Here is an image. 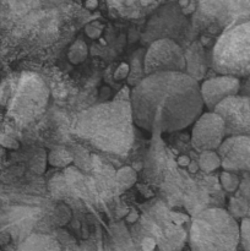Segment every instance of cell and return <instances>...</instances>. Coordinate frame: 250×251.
<instances>
[{
	"mask_svg": "<svg viewBox=\"0 0 250 251\" xmlns=\"http://www.w3.org/2000/svg\"><path fill=\"white\" fill-rule=\"evenodd\" d=\"M132 119L147 131H178L202 113L200 83L183 71L146 75L131 90Z\"/></svg>",
	"mask_w": 250,
	"mask_h": 251,
	"instance_id": "1",
	"label": "cell"
},
{
	"mask_svg": "<svg viewBox=\"0 0 250 251\" xmlns=\"http://www.w3.org/2000/svg\"><path fill=\"white\" fill-rule=\"evenodd\" d=\"M134 124L129 100H114L81 113L74 125V134L93 151L122 157L131 149Z\"/></svg>",
	"mask_w": 250,
	"mask_h": 251,
	"instance_id": "2",
	"label": "cell"
},
{
	"mask_svg": "<svg viewBox=\"0 0 250 251\" xmlns=\"http://www.w3.org/2000/svg\"><path fill=\"white\" fill-rule=\"evenodd\" d=\"M240 243V227L229 212L212 207L199 211L191 221L189 244L193 250L230 251Z\"/></svg>",
	"mask_w": 250,
	"mask_h": 251,
	"instance_id": "3",
	"label": "cell"
},
{
	"mask_svg": "<svg viewBox=\"0 0 250 251\" xmlns=\"http://www.w3.org/2000/svg\"><path fill=\"white\" fill-rule=\"evenodd\" d=\"M210 64L217 74L245 78L250 76V21L223 32L216 38Z\"/></svg>",
	"mask_w": 250,
	"mask_h": 251,
	"instance_id": "4",
	"label": "cell"
},
{
	"mask_svg": "<svg viewBox=\"0 0 250 251\" xmlns=\"http://www.w3.org/2000/svg\"><path fill=\"white\" fill-rule=\"evenodd\" d=\"M250 21V0H198L191 24L203 37L218 36Z\"/></svg>",
	"mask_w": 250,
	"mask_h": 251,
	"instance_id": "5",
	"label": "cell"
},
{
	"mask_svg": "<svg viewBox=\"0 0 250 251\" xmlns=\"http://www.w3.org/2000/svg\"><path fill=\"white\" fill-rule=\"evenodd\" d=\"M144 68L146 75L168 71L185 73V51L173 38H157L145 50Z\"/></svg>",
	"mask_w": 250,
	"mask_h": 251,
	"instance_id": "6",
	"label": "cell"
},
{
	"mask_svg": "<svg viewBox=\"0 0 250 251\" xmlns=\"http://www.w3.org/2000/svg\"><path fill=\"white\" fill-rule=\"evenodd\" d=\"M216 113L225 122L227 136H250V97L237 93L216 105Z\"/></svg>",
	"mask_w": 250,
	"mask_h": 251,
	"instance_id": "7",
	"label": "cell"
},
{
	"mask_svg": "<svg viewBox=\"0 0 250 251\" xmlns=\"http://www.w3.org/2000/svg\"><path fill=\"white\" fill-rule=\"evenodd\" d=\"M225 137L227 135H225V122L215 110L201 113L194 122L191 144L196 151L202 152L207 150L217 151Z\"/></svg>",
	"mask_w": 250,
	"mask_h": 251,
	"instance_id": "8",
	"label": "cell"
},
{
	"mask_svg": "<svg viewBox=\"0 0 250 251\" xmlns=\"http://www.w3.org/2000/svg\"><path fill=\"white\" fill-rule=\"evenodd\" d=\"M217 153L225 171L250 172V136H227Z\"/></svg>",
	"mask_w": 250,
	"mask_h": 251,
	"instance_id": "9",
	"label": "cell"
},
{
	"mask_svg": "<svg viewBox=\"0 0 250 251\" xmlns=\"http://www.w3.org/2000/svg\"><path fill=\"white\" fill-rule=\"evenodd\" d=\"M240 85H242V80L239 77L225 75V74H218L217 76L207 78L202 83H200V92L203 105L208 110H213L216 105L223 100L239 93Z\"/></svg>",
	"mask_w": 250,
	"mask_h": 251,
	"instance_id": "10",
	"label": "cell"
},
{
	"mask_svg": "<svg viewBox=\"0 0 250 251\" xmlns=\"http://www.w3.org/2000/svg\"><path fill=\"white\" fill-rule=\"evenodd\" d=\"M164 1L166 0H107V5L113 17L140 20L159 9Z\"/></svg>",
	"mask_w": 250,
	"mask_h": 251,
	"instance_id": "11",
	"label": "cell"
},
{
	"mask_svg": "<svg viewBox=\"0 0 250 251\" xmlns=\"http://www.w3.org/2000/svg\"><path fill=\"white\" fill-rule=\"evenodd\" d=\"M144 58L145 49H139V50L135 51L129 70V83L131 86L137 85L146 76L144 68Z\"/></svg>",
	"mask_w": 250,
	"mask_h": 251,
	"instance_id": "12",
	"label": "cell"
},
{
	"mask_svg": "<svg viewBox=\"0 0 250 251\" xmlns=\"http://www.w3.org/2000/svg\"><path fill=\"white\" fill-rule=\"evenodd\" d=\"M21 249H32V250H53V249H59L58 243L54 239H51L50 237H46V235H32L31 238L25 242V244L22 245Z\"/></svg>",
	"mask_w": 250,
	"mask_h": 251,
	"instance_id": "13",
	"label": "cell"
},
{
	"mask_svg": "<svg viewBox=\"0 0 250 251\" xmlns=\"http://www.w3.org/2000/svg\"><path fill=\"white\" fill-rule=\"evenodd\" d=\"M200 158H199V168L205 173H211L216 171L218 167H221V158L218 156L217 151L215 150H207V151L200 152Z\"/></svg>",
	"mask_w": 250,
	"mask_h": 251,
	"instance_id": "14",
	"label": "cell"
},
{
	"mask_svg": "<svg viewBox=\"0 0 250 251\" xmlns=\"http://www.w3.org/2000/svg\"><path fill=\"white\" fill-rule=\"evenodd\" d=\"M221 184H222L223 189L228 193H232L235 189L238 188V184H239V180H238V176L235 174H233V172L230 171H225L220 176Z\"/></svg>",
	"mask_w": 250,
	"mask_h": 251,
	"instance_id": "15",
	"label": "cell"
},
{
	"mask_svg": "<svg viewBox=\"0 0 250 251\" xmlns=\"http://www.w3.org/2000/svg\"><path fill=\"white\" fill-rule=\"evenodd\" d=\"M117 178L120 184H125V186H130L136 180V174L131 168L126 167V168H123L122 171L118 172Z\"/></svg>",
	"mask_w": 250,
	"mask_h": 251,
	"instance_id": "16",
	"label": "cell"
},
{
	"mask_svg": "<svg viewBox=\"0 0 250 251\" xmlns=\"http://www.w3.org/2000/svg\"><path fill=\"white\" fill-rule=\"evenodd\" d=\"M240 242L245 249H250V220H245L240 228Z\"/></svg>",
	"mask_w": 250,
	"mask_h": 251,
	"instance_id": "17",
	"label": "cell"
},
{
	"mask_svg": "<svg viewBox=\"0 0 250 251\" xmlns=\"http://www.w3.org/2000/svg\"><path fill=\"white\" fill-rule=\"evenodd\" d=\"M130 96H131V91L129 90V87L122 88L119 93L115 96V100H129L130 102Z\"/></svg>",
	"mask_w": 250,
	"mask_h": 251,
	"instance_id": "18",
	"label": "cell"
},
{
	"mask_svg": "<svg viewBox=\"0 0 250 251\" xmlns=\"http://www.w3.org/2000/svg\"><path fill=\"white\" fill-rule=\"evenodd\" d=\"M239 93H243V95L249 96V97H250V76H249V77H245L244 80L242 81Z\"/></svg>",
	"mask_w": 250,
	"mask_h": 251,
	"instance_id": "19",
	"label": "cell"
},
{
	"mask_svg": "<svg viewBox=\"0 0 250 251\" xmlns=\"http://www.w3.org/2000/svg\"><path fill=\"white\" fill-rule=\"evenodd\" d=\"M189 163H190V159L186 156H181L180 158H179V164H180V166H188Z\"/></svg>",
	"mask_w": 250,
	"mask_h": 251,
	"instance_id": "20",
	"label": "cell"
},
{
	"mask_svg": "<svg viewBox=\"0 0 250 251\" xmlns=\"http://www.w3.org/2000/svg\"><path fill=\"white\" fill-rule=\"evenodd\" d=\"M86 6L87 7L97 6V0H87V1H86Z\"/></svg>",
	"mask_w": 250,
	"mask_h": 251,
	"instance_id": "21",
	"label": "cell"
}]
</instances>
